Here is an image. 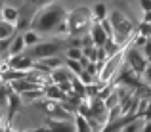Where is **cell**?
<instances>
[{"label": "cell", "mask_w": 151, "mask_h": 132, "mask_svg": "<svg viewBox=\"0 0 151 132\" xmlns=\"http://www.w3.org/2000/svg\"><path fill=\"white\" fill-rule=\"evenodd\" d=\"M69 14L67 10L61 6V4L54 2L50 6H44L37 12V15L33 17V31H37L38 35L40 33H58L59 25L67 21Z\"/></svg>", "instance_id": "cell-1"}, {"label": "cell", "mask_w": 151, "mask_h": 132, "mask_svg": "<svg viewBox=\"0 0 151 132\" xmlns=\"http://www.w3.org/2000/svg\"><path fill=\"white\" fill-rule=\"evenodd\" d=\"M92 19H94V14H92L90 8L77 6L73 12H69V17H67V21H69V35L71 37L82 35L86 29H88V25H90Z\"/></svg>", "instance_id": "cell-2"}, {"label": "cell", "mask_w": 151, "mask_h": 132, "mask_svg": "<svg viewBox=\"0 0 151 132\" xmlns=\"http://www.w3.org/2000/svg\"><path fill=\"white\" fill-rule=\"evenodd\" d=\"M109 21H111L113 31H115V37H113L115 42L122 46V44L128 40V37L132 35V29H134L132 21H130V19H126L119 10H115V12H111V14H109Z\"/></svg>", "instance_id": "cell-3"}, {"label": "cell", "mask_w": 151, "mask_h": 132, "mask_svg": "<svg viewBox=\"0 0 151 132\" xmlns=\"http://www.w3.org/2000/svg\"><path fill=\"white\" fill-rule=\"evenodd\" d=\"M124 52L126 50H121L119 54L111 56L109 59H105V61H103V67H101V71H100V82H101L103 86L117 77L119 69H121L122 63H124Z\"/></svg>", "instance_id": "cell-4"}, {"label": "cell", "mask_w": 151, "mask_h": 132, "mask_svg": "<svg viewBox=\"0 0 151 132\" xmlns=\"http://www.w3.org/2000/svg\"><path fill=\"white\" fill-rule=\"evenodd\" d=\"M124 63L138 75V77L144 75L145 69H147V65H149V61H147V58L144 56V52H140L136 46L126 48V52H124Z\"/></svg>", "instance_id": "cell-5"}, {"label": "cell", "mask_w": 151, "mask_h": 132, "mask_svg": "<svg viewBox=\"0 0 151 132\" xmlns=\"http://www.w3.org/2000/svg\"><path fill=\"white\" fill-rule=\"evenodd\" d=\"M63 44L61 42H55V40H50V42H38L37 46H33L27 54L35 59V61H42V59H48V58H54L61 52Z\"/></svg>", "instance_id": "cell-6"}, {"label": "cell", "mask_w": 151, "mask_h": 132, "mask_svg": "<svg viewBox=\"0 0 151 132\" xmlns=\"http://www.w3.org/2000/svg\"><path fill=\"white\" fill-rule=\"evenodd\" d=\"M35 105H37L38 109L46 115V117L65 119V121H69V119H71V113L63 109L61 102H55V100H38V102H35Z\"/></svg>", "instance_id": "cell-7"}, {"label": "cell", "mask_w": 151, "mask_h": 132, "mask_svg": "<svg viewBox=\"0 0 151 132\" xmlns=\"http://www.w3.org/2000/svg\"><path fill=\"white\" fill-rule=\"evenodd\" d=\"M35 132H77V125L65 119H52L46 117L44 128H37Z\"/></svg>", "instance_id": "cell-8"}, {"label": "cell", "mask_w": 151, "mask_h": 132, "mask_svg": "<svg viewBox=\"0 0 151 132\" xmlns=\"http://www.w3.org/2000/svg\"><path fill=\"white\" fill-rule=\"evenodd\" d=\"M90 109H92V115L96 117L98 123H101L103 126L109 123V109L101 98H90Z\"/></svg>", "instance_id": "cell-9"}, {"label": "cell", "mask_w": 151, "mask_h": 132, "mask_svg": "<svg viewBox=\"0 0 151 132\" xmlns=\"http://www.w3.org/2000/svg\"><path fill=\"white\" fill-rule=\"evenodd\" d=\"M8 67L14 71H29L35 67V59L29 54H17L8 59Z\"/></svg>", "instance_id": "cell-10"}, {"label": "cell", "mask_w": 151, "mask_h": 132, "mask_svg": "<svg viewBox=\"0 0 151 132\" xmlns=\"http://www.w3.org/2000/svg\"><path fill=\"white\" fill-rule=\"evenodd\" d=\"M21 94H17L15 90H12L10 86H8V105H10V111H8V121H12L15 115V111L21 109Z\"/></svg>", "instance_id": "cell-11"}, {"label": "cell", "mask_w": 151, "mask_h": 132, "mask_svg": "<svg viewBox=\"0 0 151 132\" xmlns=\"http://www.w3.org/2000/svg\"><path fill=\"white\" fill-rule=\"evenodd\" d=\"M90 35H92V38H94L96 48H103V46H105V42L109 40V37H107V33L103 31L101 23H98V21H94V25L90 27Z\"/></svg>", "instance_id": "cell-12"}, {"label": "cell", "mask_w": 151, "mask_h": 132, "mask_svg": "<svg viewBox=\"0 0 151 132\" xmlns=\"http://www.w3.org/2000/svg\"><path fill=\"white\" fill-rule=\"evenodd\" d=\"M71 77H73V73H71L65 65L59 67V69H55V71H52V75H50V79H52V82H54V84L67 82V81H71Z\"/></svg>", "instance_id": "cell-13"}, {"label": "cell", "mask_w": 151, "mask_h": 132, "mask_svg": "<svg viewBox=\"0 0 151 132\" xmlns=\"http://www.w3.org/2000/svg\"><path fill=\"white\" fill-rule=\"evenodd\" d=\"M71 84H73V94H77L78 98L82 100V102L88 98V90H86V84L77 77V75H73V77H71Z\"/></svg>", "instance_id": "cell-14"}, {"label": "cell", "mask_w": 151, "mask_h": 132, "mask_svg": "<svg viewBox=\"0 0 151 132\" xmlns=\"http://www.w3.org/2000/svg\"><path fill=\"white\" fill-rule=\"evenodd\" d=\"M44 92H46V98H48V100H55V102H63V100L69 96V94H65L58 84H52L48 88H44Z\"/></svg>", "instance_id": "cell-15"}, {"label": "cell", "mask_w": 151, "mask_h": 132, "mask_svg": "<svg viewBox=\"0 0 151 132\" xmlns=\"http://www.w3.org/2000/svg\"><path fill=\"white\" fill-rule=\"evenodd\" d=\"M19 10H15L14 6H4V10H2V17H4V21H8V23H12V25H15V23L19 21Z\"/></svg>", "instance_id": "cell-16"}, {"label": "cell", "mask_w": 151, "mask_h": 132, "mask_svg": "<svg viewBox=\"0 0 151 132\" xmlns=\"http://www.w3.org/2000/svg\"><path fill=\"white\" fill-rule=\"evenodd\" d=\"M75 125H77V132H94L92 125L88 123V119H86L84 115H81V113L75 115Z\"/></svg>", "instance_id": "cell-17"}, {"label": "cell", "mask_w": 151, "mask_h": 132, "mask_svg": "<svg viewBox=\"0 0 151 132\" xmlns=\"http://www.w3.org/2000/svg\"><path fill=\"white\" fill-rule=\"evenodd\" d=\"M25 38H23V35L21 37H14V40H12V46H10V54L12 56H17V54H23V50H25Z\"/></svg>", "instance_id": "cell-18"}, {"label": "cell", "mask_w": 151, "mask_h": 132, "mask_svg": "<svg viewBox=\"0 0 151 132\" xmlns=\"http://www.w3.org/2000/svg\"><path fill=\"white\" fill-rule=\"evenodd\" d=\"M92 14H94V21H98V23L105 21L107 19V6L103 2H98L96 6L92 8Z\"/></svg>", "instance_id": "cell-19"}, {"label": "cell", "mask_w": 151, "mask_h": 132, "mask_svg": "<svg viewBox=\"0 0 151 132\" xmlns=\"http://www.w3.org/2000/svg\"><path fill=\"white\" fill-rule=\"evenodd\" d=\"M15 37V25H12V23L8 21H0V40H4V38H12Z\"/></svg>", "instance_id": "cell-20"}, {"label": "cell", "mask_w": 151, "mask_h": 132, "mask_svg": "<svg viewBox=\"0 0 151 132\" xmlns=\"http://www.w3.org/2000/svg\"><path fill=\"white\" fill-rule=\"evenodd\" d=\"M44 96H46L44 88H37V90L23 92V94H21V98L25 100V102H38V100H40V98H44Z\"/></svg>", "instance_id": "cell-21"}, {"label": "cell", "mask_w": 151, "mask_h": 132, "mask_svg": "<svg viewBox=\"0 0 151 132\" xmlns=\"http://www.w3.org/2000/svg\"><path fill=\"white\" fill-rule=\"evenodd\" d=\"M65 67L73 75H77V77H81V73L84 71V67L81 65V61H75V59H67V61H65Z\"/></svg>", "instance_id": "cell-22"}, {"label": "cell", "mask_w": 151, "mask_h": 132, "mask_svg": "<svg viewBox=\"0 0 151 132\" xmlns=\"http://www.w3.org/2000/svg\"><path fill=\"white\" fill-rule=\"evenodd\" d=\"M23 38H25V44H27V46H31V48L38 44V33H37V31H33V29L27 31V33L23 35Z\"/></svg>", "instance_id": "cell-23"}, {"label": "cell", "mask_w": 151, "mask_h": 132, "mask_svg": "<svg viewBox=\"0 0 151 132\" xmlns=\"http://www.w3.org/2000/svg\"><path fill=\"white\" fill-rule=\"evenodd\" d=\"M82 48H69L67 50V59H75V61H81L82 58Z\"/></svg>", "instance_id": "cell-24"}, {"label": "cell", "mask_w": 151, "mask_h": 132, "mask_svg": "<svg viewBox=\"0 0 151 132\" xmlns=\"http://www.w3.org/2000/svg\"><path fill=\"white\" fill-rule=\"evenodd\" d=\"M55 0H25L27 6L31 8H44V6H50V4H54Z\"/></svg>", "instance_id": "cell-25"}, {"label": "cell", "mask_w": 151, "mask_h": 132, "mask_svg": "<svg viewBox=\"0 0 151 132\" xmlns=\"http://www.w3.org/2000/svg\"><path fill=\"white\" fill-rule=\"evenodd\" d=\"M122 132H142L140 130V121H138V119H136V121H132L130 125H126L124 128H122Z\"/></svg>", "instance_id": "cell-26"}, {"label": "cell", "mask_w": 151, "mask_h": 132, "mask_svg": "<svg viewBox=\"0 0 151 132\" xmlns=\"http://www.w3.org/2000/svg\"><path fill=\"white\" fill-rule=\"evenodd\" d=\"M78 79H81V81L84 82L86 86H88V84H94V77L88 73V71H82V73H81V77H78Z\"/></svg>", "instance_id": "cell-27"}, {"label": "cell", "mask_w": 151, "mask_h": 132, "mask_svg": "<svg viewBox=\"0 0 151 132\" xmlns=\"http://www.w3.org/2000/svg\"><path fill=\"white\" fill-rule=\"evenodd\" d=\"M147 40H149L147 37H144V35H138L136 40H134V46H136V48H144L145 44H147Z\"/></svg>", "instance_id": "cell-28"}, {"label": "cell", "mask_w": 151, "mask_h": 132, "mask_svg": "<svg viewBox=\"0 0 151 132\" xmlns=\"http://www.w3.org/2000/svg\"><path fill=\"white\" fill-rule=\"evenodd\" d=\"M81 42H82V48L96 46V44H94V38H92V35H86V37H82V38H81Z\"/></svg>", "instance_id": "cell-29"}, {"label": "cell", "mask_w": 151, "mask_h": 132, "mask_svg": "<svg viewBox=\"0 0 151 132\" xmlns=\"http://www.w3.org/2000/svg\"><path fill=\"white\" fill-rule=\"evenodd\" d=\"M142 77H144V84H149L151 86V63L147 65V69H145V73L142 75Z\"/></svg>", "instance_id": "cell-30"}, {"label": "cell", "mask_w": 151, "mask_h": 132, "mask_svg": "<svg viewBox=\"0 0 151 132\" xmlns=\"http://www.w3.org/2000/svg\"><path fill=\"white\" fill-rule=\"evenodd\" d=\"M140 8L144 10V14L151 12V0H140Z\"/></svg>", "instance_id": "cell-31"}, {"label": "cell", "mask_w": 151, "mask_h": 132, "mask_svg": "<svg viewBox=\"0 0 151 132\" xmlns=\"http://www.w3.org/2000/svg\"><path fill=\"white\" fill-rule=\"evenodd\" d=\"M144 56H145V58H147V61L151 63V38L147 40V44H145V46H144Z\"/></svg>", "instance_id": "cell-32"}, {"label": "cell", "mask_w": 151, "mask_h": 132, "mask_svg": "<svg viewBox=\"0 0 151 132\" xmlns=\"http://www.w3.org/2000/svg\"><path fill=\"white\" fill-rule=\"evenodd\" d=\"M2 102H8V86L0 84V103Z\"/></svg>", "instance_id": "cell-33"}, {"label": "cell", "mask_w": 151, "mask_h": 132, "mask_svg": "<svg viewBox=\"0 0 151 132\" xmlns=\"http://www.w3.org/2000/svg\"><path fill=\"white\" fill-rule=\"evenodd\" d=\"M144 119H145V121H151V100H149L147 109H145V113H144Z\"/></svg>", "instance_id": "cell-34"}, {"label": "cell", "mask_w": 151, "mask_h": 132, "mask_svg": "<svg viewBox=\"0 0 151 132\" xmlns=\"http://www.w3.org/2000/svg\"><path fill=\"white\" fill-rule=\"evenodd\" d=\"M90 63H92V61H90V59H88V58H86V56H82V58H81V65H82V67H84V69H86V67H88V65H90Z\"/></svg>", "instance_id": "cell-35"}, {"label": "cell", "mask_w": 151, "mask_h": 132, "mask_svg": "<svg viewBox=\"0 0 151 132\" xmlns=\"http://www.w3.org/2000/svg\"><path fill=\"white\" fill-rule=\"evenodd\" d=\"M142 23H151V12L144 14V19H142Z\"/></svg>", "instance_id": "cell-36"}, {"label": "cell", "mask_w": 151, "mask_h": 132, "mask_svg": "<svg viewBox=\"0 0 151 132\" xmlns=\"http://www.w3.org/2000/svg\"><path fill=\"white\" fill-rule=\"evenodd\" d=\"M142 132H151V121H147V123H145V126L142 128Z\"/></svg>", "instance_id": "cell-37"}, {"label": "cell", "mask_w": 151, "mask_h": 132, "mask_svg": "<svg viewBox=\"0 0 151 132\" xmlns=\"http://www.w3.org/2000/svg\"><path fill=\"white\" fill-rule=\"evenodd\" d=\"M2 10H4V2H0V14H2Z\"/></svg>", "instance_id": "cell-38"}, {"label": "cell", "mask_w": 151, "mask_h": 132, "mask_svg": "<svg viewBox=\"0 0 151 132\" xmlns=\"http://www.w3.org/2000/svg\"><path fill=\"white\" fill-rule=\"evenodd\" d=\"M2 81H4V77H2V71H0V84H2Z\"/></svg>", "instance_id": "cell-39"}, {"label": "cell", "mask_w": 151, "mask_h": 132, "mask_svg": "<svg viewBox=\"0 0 151 132\" xmlns=\"http://www.w3.org/2000/svg\"><path fill=\"white\" fill-rule=\"evenodd\" d=\"M0 132H8V130H6V128H2V126H0Z\"/></svg>", "instance_id": "cell-40"}, {"label": "cell", "mask_w": 151, "mask_h": 132, "mask_svg": "<svg viewBox=\"0 0 151 132\" xmlns=\"http://www.w3.org/2000/svg\"><path fill=\"white\" fill-rule=\"evenodd\" d=\"M2 19H4V17H2V14H0V21H2Z\"/></svg>", "instance_id": "cell-41"}, {"label": "cell", "mask_w": 151, "mask_h": 132, "mask_svg": "<svg viewBox=\"0 0 151 132\" xmlns=\"http://www.w3.org/2000/svg\"><path fill=\"white\" fill-rule=\"evenodd\" d=\"M0 123H2V115H0Z\"/></svg>", "instance_id": "cell-42"}, {"label": "cell", "mask_w": 151, "mask_h": 132, "mask_svg": "<svg viewBox=\"0 0 151 132\" xmlns=\"http://www.w3.org/2000/svg\"><path fill=\"white\" fill-rule=\"evenodd\" d=\"M0 2H6V0H0Z\"/></svg>", "instance_id": "cell-43"}]
</instances>
